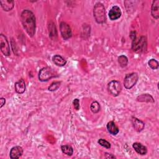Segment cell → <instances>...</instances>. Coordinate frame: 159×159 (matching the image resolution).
I'll return each mask as SVG.
<instances>
[{
	"label": "cell",
	"instance_id": "1",
	"mask_svg": "<svg viewBox=\"0 0 159 159\" xmlns=\"http://www.w3.org/2000/svg\"><path fill=\"white\" fill-rule=\"evenodd\" d=\"M20 20L22 26L29 36L33 37L36 28L35 17L34 13L28 9L24 10L20 14Z\"/></svg>",
	"mask_w": 159,
	"mask_h": 159
},
{
	"label": "cell",
	"instance_id": "2",
	"mask_svg": "<svg viewBox=\"0 0 159 159\" xmlns=\"http://www.w3.org/2000/svg\"><path fill=\"white\" fill-rule=\"evenodd\" d=\"M130 37L132 40V49L136 52H143L147 47V39L144 36H142L137 39L136 37V32L133 31L130 33Z\"/></svg>",
	"mask_w": 159,
	"mask_h": 159
},
{
	"label": "cell",
	"instance_id": "3",
	"mask_svg": "<svg viewBox=\"0 0 159 159\" xmlns=\"http://www.w3.org/2000/svg\"><path fill=\"white\" fill-rule=\"evenodd\" d=\"M93 16L96 22L98 24H103L106 22V11L104 5L98 2L95 4L93 8Z\"/></svg>",
	"mask_w": 159,
	"mask_h": 159
},
{
	"label": "cell",
	"instance_id": "4",
	"mask_svg": "<svg viewBox=\"0 0 159 159\" xmlns=\"http://www.w3.org/2000/svg\"><path fill=\"white\" fill-rule=\"evenodd\" d=\"M58 76V73L53 68L49 66H46L42 68L39 71L38 77L39 80L40 81L45 82L48 81L53 78L57 77Z\"/></svg>",
	"mask_w": 159,
	"mask_h": 159
},
{
	"label": "cell",
	"instance_id": "5",
	"mask_svg": "<svg viewBox=\"0 0 159 159\" xmlns=\"http://www.w3.org/2000/svg\"><path fill=\"white\" fill-rule=\"evenodd\" d=\"M139 75L137 73L132 72L129 74H127L124 80V87L130 89L133 88L137 83L139 80Z\"/></svg>",
	"mask_w": 159,
	"mask_h": 159
},
{
	"label": "cell",
	"instance_id": "6",
	"mask_svg": "<svg viewBox=\"0 0 159 159\" xmlns=\"http://www.w3.org/2000/svg\"><path fill=\"white\" fill-rule=\"evenodd\" d=\"M107 90L112 96L116 97L119 96L122 90L120 83L117 80L111 81L107 84Z\"/></svg>",
	"mask_w": 159,
	"mask_h": 159
},
{
	"label": "cell",
	"instance_id": "7",
	"mask_svg": "<svg viewBox=\"0 0 159 159\" xmlns=\"http://www.w3.org/2000/svg\"><path fill=\"white\" fill-rule=\"evenodd\" d=\"M0 48L4 56L8 57L10 55L11 50L9 42L7 37L2 34H1L0 35Z\"/></svg>",
	"mask_w": 159,
	"mask_h": 159
},
{
	"label": "cell",
	"instance_id": "8",
	"mask_svg": "<svg viewBox=\"0 0 159 159\" xmlns=\"http://www.w3.org/2000/svg\"><path fill=\"white\" fill-rule=\"evenodd\" d=\"M60 31L61 37L64 40H67L70 39L72 35L71 27L67 23L65 22H61L60 23Z\"/></svg>",
	"mask_w": 159,
	"mask_h": 159
},
{
	"label": "cell",
	"instance_id": "9",
	"mask_svg": "<svg viewBox=\"0 0 159 159\" xmlns=\"http://www.w3.org/2000/svg\"><path fill=\"white\" fill-rule=\"evenodd\" d=\"M122 12L120 7L117 6H114L109 12V17L111 20H115L120 18Z\"/></svg>",
	"mask_w": 159,
	"mask_h": 159
},
{
	"label": "cell",
	"instance_id": "10",
	"mask_svg": "<svg viewBox=\"0 0 159 159\" xmlns=\"http://www.w3.org/2000/svg\"><path fill=\"white\" fill-rule=\"evenodd\" d=\"M23 154V148L20 146H14L13 147L9 153V157L12 159L19 158Z\"/></svg>",
	"mask_w": 159,
	"mask_h": 159
},
{
	"label": "cell",
	"instance_id": "11",
	"mask_svg": "<svg viewBox=\"0 0 159 159\" xmlns=\"http://www.w3.org/2000/svg\"><path fill=\"white\" fill-rule=\"evenodd\" d=\"M131 122H132V124L134 129H135V130H136L138 132H140L142 130H143V129L145 127L144 122L135 117H132Z\"/></svg>",
	"mask_w": 159,
	"mask_h": 159
},
{
	"label": "cell",
	"instance_id": "12",
	"mask_svg": "<svg viewBox=\"0 0 159 159\" xmlns=\"http://www.w3.org/2000/svg\"><path fill=\"white\" fill-rule=\"evenodd\" d=\"M25 88H26L25 83L24 80L22 78L19 80L14 84L15 91L18 94H23L25 91Z\"/></svg>",
	"mask_w": 159,
	"mask_h": 159
},
{
	"label": "cell",
	"instance_id": "13",
	"mask_svg": "<svg viewBox=\"0 0 159 159\" xmlns=\"http://www.w3.org/2000/svg\"><path fill=\"white\" fill-rule=\"evenodd\" d=\"M132 147L134 150L139 155H145L147 153V148L145 146L139 142H134L132 144Z\"/></svg>",
	"mask_w": 159,
	"mask_h": 159
},
{
	"label": "cell",
	"instance_id": "14",
	"mask_svg": "<svg viewBox=\"0 0 159 159\" xmlns=\"http://www.w3.org/2000/svg\"><path fill=\"white\" fill-rule=\"evenodd\" d=\"M151 14L155 19L159 18V0L153 1L151 7Z\"/></svg>",
	"mask_w": 159,
	"mask_h": 159
},
{
	"label": "cell",
	"instance_id": "15",
	"mask_svg": "<svg viewBox=\"0 0 159 159\" xmlns=\"http://www.w3.org/2000/svg\"><path fill=\"white\" fill-rule=\"evenodd\" d=\"M136 100L141 102H149V103L155 102V100L153 98L150 94H142L140 95H139L137 97Z\"/></svg>",
	"mask_w": 159,
	"mask_h": 159
},
{
	"label": "cell",
	"instance_id": "16",
	"mask_svg": "<svg viewBox=\"0 0 159 159\" xmlns=\"http://www.w3.org/2000/svg\"><path fill=\"white\" fill-rule=\"evenodd\" d=\"M106 127H107V131L112 135H116L119 132V129L118 127L116 125V123L112 120L107 122Z\"/></svg>",
	"mask_w": 159,
	"mask_h": 159
},
{
	"label": "cell",
	"instance_id": "17",
	"mask_svg": "<svg viewBox=\"0 0 159 159\" xmlns=\"http://www.w3.org/2000/svg\"><path fill=\"white\" fill-rule=\"evenodd\" d=\"M0 4H1L2 8L5 11H11L14 6V2L13 1L1 0Z\"/></svg>",
	"mask_w": 159,
	"mask_h": 159
},
{
	"label": "cell",
	"instance_id": "18",
	"mask_svg": "<svg viewBox=\"0 0 159 159\" xmlns=\"http://www.w3.org/2000/svg\"><path fill=\"white\" fill-rule=\"evenodd\" d=\"M52 61L57 66H65L66 63V60L60 55H55L52 57Z\"/></svg>",
	"mask_w": 159,
	"mask_h": 159
},
{
	"label": "cell",
	"instance_id": "19",
	"mask_svg": "<svg viewBox=\"0 0 159 159\" xmlns=\"http://www.w3.org/2000/svg\"><path fill=\"white\" fill-rule=\"evenodd\" d=\"M61 152L68 156H71L73 153V149L71 146L69 145H62L61 146Z\"/></svg>",
	"mask_w": 159,
	"mask_h": 159
},
{
	"label": "cell",
	"instance_id": "20",
	"mask_svg": "<svg viewBox=\"0 0 159 159\" xmlns=\"http://www.w3.org/2000/svg\"><path fill=\"white\" fill-rule=\"evenodd\" d=\"M117 61H118V63H119L120 66L122 68H124V67L127 66V65H128V63H129L127 57L124 55H120L117 58Z\"/></svg>",
	"mask_w": 159,
	"mask_h": 159
},
{
	"label": "cell",
	"instance_id": "21",
	"mask_svg": "<svg viewBox=\"0 0 159 159\" xmlns=\"http://www.w3.org/2000/svg\"><path fill=\"white\" fill-rule=\"evenodd\" d=\"M90 109L93 113L96 114V113L99 112V111L101 110V106L98 101H94L92 102V103L91 104Z\"/></svg>",
	"mask_w": 159,
	"mask_h": 159
},
{
	"label": "cell",
	"instance_id": "22",
	"mask_svg": "<svg viewBox=\"0 0 159 159\" xmlns=\"http://www.w3.org/2000/svg\"><path fill=\"white\" fill-rule=\"evenodd\" d=\"M148 64V66L152 70H157L159 67V63H158V61L154 58H151L150 60H149Z\"/></svg>",
	"mask_w": 159,
	"mask_h": 159
},
{
	"label": "cell",
	"instance_id": "23",
	"mask_svg": "<svg viewBox=\"0 0 159 159\" xmlns=\"http://www.w3.org/2000/svg\"><path fill=\"white\" fill-rule=\"evenodd\" d=\"M61 84L60 81H54L53 82L48 88V90L50 91H54L58 89Z\"/></svg>",
	"mask_w": 159,
	"mask_h": 159
},
{
	"label": "cell",
	"instance_id": "24",
	"mask_svg": "<svg viewBox=\"0 0 159 159\" xmlns=\"http://www.w3.org/2000/svg\"><path fill=\"white\" fill-rule=\"evenodd\" d=\"M98 143L102 147L106 148H111V143L107 141L106 140L104 139H100L98 140Z\"/></svg>",
	"mask_w": 159,
	"mask_h": 159
},
{
	"label": "cell",
	"instance_id": "25",
	"mask_svg": "<svg viewBox=\"0 0 159 159\" xmlns=\"http://www.w3.org/2000/svg\"><path fill=\"white\" fill-rule=\"evenodd\" d=\"M73 107L74 108L78 111L80 109V101L78 99H75L73 101Z\"/></svg>",
	"mask_w": 159,
	"mask_h": 159
},
{
	"label": "cell",
	"instance_id": "26",
	"mask_svg": "<svg viewBox=\"0 0 159 159\" xmlns=\"http://www.w3.org/2000/svg\"><path fill=\"white\" fill-rule=\"evenodd\" d=\"M104 155H106V156H105V158H116L114 155H112V154H111V153H105Z\"/></svg>",
	"mask_w": 159,
	"mask_h": 159
},
{
	"label": "cell",
	"instance_id": "27",
	"mask_svg": "<svg viewBox=\"0 0 159 159\" xmlns=\"http://www.w3.org/2000/svg\"><path fill=\"white\" fill-rule=\"evenodd\" d=\"M0 102H1V105H0V108H2L3 106L6 104V99L4 98H1L0 99Z\"/></svg>",
	"mask_w": 159,
	"mask_h": 159
}]
</instances>
